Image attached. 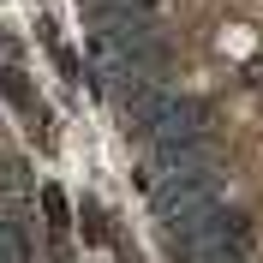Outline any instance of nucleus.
Segmentation results:
<instances>
[{
    "instance_id": "nucleus-3",
    "label": "nucleus",
    "mask_w": 263,
    "mask_h": 263,
    "mask_svg": "<svg viewBox=\"0 0 263 263\" xmlns=\"http://www.w3.org/2000/svg\"><path fill=\"white\" fill-rule=\"evenodd\" d=\"M42 210H48V221H54V228H66V197L54 192V185H42Z\"/></svg>"
},
{
    "instance_id": "nucleus-2",
    "label": "nucleus",
    "mask_w": 263,
    "mask_h": 263,
    "mask_svg": "<svg viewBox=\"0 0 263 263\" xmlns=\"http://www.w3.org/2000/svg\"><path fill=\"white\" fill-rule=\"evenodd\" d=\"M78 221H84V239H96V246L108 239V215H102L96 197H84V203H78Z\"/></svg>"
},
{
    "instance_id": "nucleus-1",
    "label": "nucleus",
    "mask_w": 263,
    "mask_h": 263,
    "mask_svg": "<svg viewBox=\"0 0 263 263\" xmlns=\"http://www.w3.org/2000/svg\"><path fill=\"white\" fill-rule=\"evenodd\" d=\"M149 203H156V221H162L167 233H192L197 215L215 210V180L210 174H167V180L149 192Z\"/></svg>"
}]
</instances>
